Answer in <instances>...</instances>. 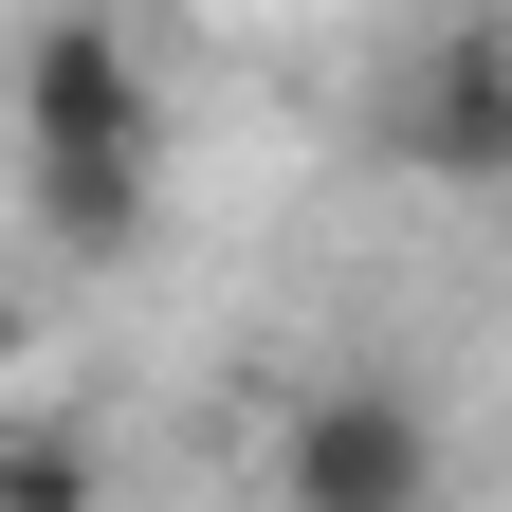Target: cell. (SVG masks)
I'll use <instances>...</instances> for the list:
<instances>
[{"label":"cell","mask_w":512,"mask_h":512,"mask_svg":"<svg viewBox=\"0 0 512 512\" xmlns=\"http://www.w3.org/2000/svg\"><path fill=\"white\" fill-rule=\"evenodd\" d=\"M19 147H165V92L110 19H37L19 55Z\"/></svg>","instance_id":"obj_3"},{"label":"cell","mask_w":512,"mask_h":512,"mask_svg":"<svg viewBox=\"0 0 512 512\" xmlns=\"http://www.w3.org/2000/svg\"><path fill=\"white\" fill-rule=\"evenodd\" d=\"M19 183H37V238L55 256H147V202H165V147H19Z\"/></svg>","instance_id":"obj_4"},{"label":"cell","mask_w":512,"mask_h":512,"mask_svg":"<svg viewBox=\"0 0 512 512\" xmlns=\"http://www.w3.org/2000/svg\"><path fill=\"white\" fill-rule=\"evenodd\" d=\"M275 494L293 512H421L439 494V403H421L403 366H330L275 421Z\"/></svg>","instance_id":"obj_1"},{"label":"cell","mask_w":512,"mask_h":512,"mask_svg":"<svg viewBox=\"0 0 512 512\" xmlns=\"http://www.w3.org/2000/svg\"><path fill=\"white\" fill-rule=\"evenodd\" d=\"M92 476H110V458H92L74 421H37V439H0V494H92Z\"/></svg>","instance_id":"obj_5"},{"label":"cell","mask_w":512,"mask_h":512,"mask_svg":"<svg viewBox=\"0 0 512 512\" xmlns=\"http://www.w3.org/2000/svg\"><path fill=\"white\" fill-rule=\"evenodd\" d=\"M366 147L403 165V183H512V37H494V19H458V37L384 55Z\"/></svg>","instance_id":"obj_2"},{"label":"cell","mask_w":512,"mask_h":512,"mask_svg":"<svg viewBox=\"0 0 512 512\" xmlns=\"http://www.w3.org/2000/svg\"><path fill=\"white\" fill-rule=\"evenodd\" d=\"M0 366H19V293H0Z\"/></svg>","instance_id":"obj_6"}]
</instances>
